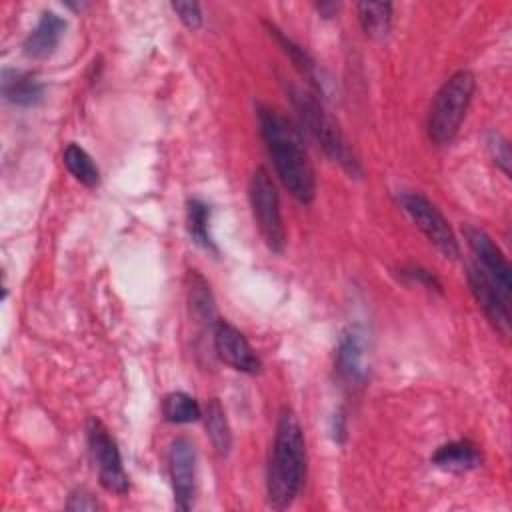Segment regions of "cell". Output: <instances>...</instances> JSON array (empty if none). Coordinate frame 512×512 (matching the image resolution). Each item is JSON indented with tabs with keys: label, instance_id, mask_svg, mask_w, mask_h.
<instances>
[{
	"label": "cell",
	"instance_id": "12",
	"mask_svg": "<svg viewBox=\"0 0 512 512\" xmlns=\"http://www.w3.org/2000/svg\"><path fill=\"white\" fill-rule=\"evenodd\" d=\"M334 370L346 386H362L368 376L364 336L356 328H346L338 340Z\"/></svg>",
	"mask_w": 512,
	"mask_h": 512
},
{
	"label": "cell",
	"instance_id": "24",
	"mask_svg": "<svg viewBox=\"0 0 512 512\" xmlns=\"http://www.w3.org/2000/svg\"><path fill=\"white\" fill-rule=\"evenodd\" d=\"M400 276L410 280V282H416L420 286H424L426 290H434V292H442V282L438 280V276L422 266H416V264H410V266H402L400 270Z\"/></svg>",
	"mask_w": 512,
	"mask_h": 512
},
{
	"label": "cell",
	"instance_id": "16",
	"mask_svg": "<svg viewBox=\"0 0 512 512\" xmlns=\"http://www.w3.org/2000/svg\"><path fill=\"white\" fill-rule=\"evenodd\" d=\"M430 460L434 466L442 470L464 472V470H474L482 464V452L470 440H452L438 446Z\"/></svg>",
	"mask_w": 512,
	"mask_h": 512
},
{
	"label": "cell",
	"instance_id": "23",
	"mask_svg": "<svg viewBox=\"0 0 512 512\" xmlns=\"http://www.w3.org/2000/svg\"><path fill=\"white\" fill-rule=\"evenodd\" d=\"M486 148H488L492 160L496 162V166L508 176L510 174V162H512L510 160V144H508V140L500 132L490 130L486 134Z\"/></svg>",
	"mask_w": 512,
	"mask_h": 512
},
{
	"label": "cell",
	"instance_id": "8",
	"mask_svg": "<svg viewBox=\"0 0 512 512\" xmlns=\"http://www.w3.org/2000/svg\"><path fill=\"white\" fill-rule=\"evenodd\" d=\"M196 462L198 452L188 436L172 440L168 450V470L172 480L174 502L178 510H190L196 498Z\"/></svg>",
	"mask_w": 512,
	"mask_h": 512
},
{
	"label": "cell",
	"instance_id": "27",
	"mask_svg": "<svg viewBox=\"0 0 512 512\" xmlns=\"http://www.w3.org/2000/svg\"><path fill=\"white\" fill-rule=\"evenodd\" d=\"M332 436L338 444H342L346 440V416H344V410H338L334 412V418H332Z\"/></svg>",
	"mask_w": 512,
	"mask_h": 512
},
{
	"label": "cell",
	"instance_id": "21",
	"mask_svg": "<svg viewBox=\"0 0 512 512\" xmlns=\"http://www.w3.org/2000/svg\"><path fill=\"white\" fill-rule=\"evenodd\" d=\"M162 416L172 424H190L204 416L198 400L186 392H170L162 400Z\"/></svg>",
	"mask_w": 512,
	"mask_h": 512
},
{
	"label": "cell",
	"instance_id": "7",
	"mask_svg": "<svg viewBox=\"0 0 512 512\" xmlns=\"http://www.w3.org/2000/svg\"><path fill=\"white\" fill-rule=\"evenodd\" d=\"M86 438H88L90 456L98 466V478L102 488L114 494H126L128 476L122 466L118 444L110 434V430L98 418H90L86 426Z\"/></svg>",
	"mask_w": 512,
	"mask_h": 512
},
{
	"label": "cell",
	"instance_id": "1",
	"mask_svg": "<svg viewBox=\"0 0 512 512\" xmlns=\"http://www.w3.org/2000/svg\"><path fill=\"white\" fill-rule=\"evenodd\" d=\"M256 118L284 188L300 204H310L316 196V178L300 128L270 106H258Z\"/></svg>",
	"mask_w": 512,
	"mask_h": 512
},
{
	"label": "cell",
	"instance_id": "25",
	"mask_svg": "<svg viewBox=\"0 0 512 512\" xmlns=\"http://www.w3.org/2000/svg\"><path fill=\"white\" fill-rule=\"evenodd\" d=\"M172 10L186 28L198 30L202 26V10L198 2H172Z\"/></svg>",
	"mask_w": 512,
	"mask_h": 512
},
{
	"label": "cell",
	"instance_id": "20",
	"mask_svg": "<svg viewBox=\"0 0 512 512\" xmlns=\"http://www.w3.org/2000/svg\"><path fill=\"white\" fill-rule=\"evenodd\" d=\"M186 228L190 238L204 250L218 252L210 236V206L198 198L186 202Z\"/></svg>",
	"mask_w": 512,
	"mask_h": 512
},
{
	"label": "cell",
	"instance_id": "19",
	"mask_svg": "<svg viewBox=\"0 0 512 512\" xmlns=\"http://www.w3.org/2000/svg\"><path fill=\"white\" fill-rule=\"evenodd\" d=\"M62 162L66 166V170L86 188H96L100 184V170L94 164L92 156L76 142L66 144L64 152H62Z\"/></svg>",
	"mask_w": 512,
	"mask_h": 512
},
{
	"label": "cell",
	"instance_id": "2",
	"mask_svg": "<svg viewBox=\"0 0 512 512\" xmlns=\"http://www.w3.org/2000/svg\"><path fill=\"white\" fill-rule=\"evenodd\" d=\"M306 476V442L298 416L284 406L278 414L266 472V496L272 508H286L298 496Z\"/></svg>",
	"mask_w": 512,
	"mask_h": 512
},
{
	"label": "cell",
	"instance_id": "13",
	"mask_svg": "<svg viewBox=\"0 0 512 512\" xmlns=\"http://www.w3.org/2000/svg\"><path fill=\"white\" fill-rule=\"evenodd\" d=\"M0 90L4 100L22 108L38 106L44 100V84L24 70L4 68L0 76Z\"/></svg>",
	"mask_w": 512,
	"mask_h": 512
},
{
	"label": "cell",
	"instance_id": "9",
	"mask_svg": "<svg viewBox=\"0 0 512 512\" xmlns=\"http://www.w3.org/2000/svg\"><path fill=\"white\" fill-rule=\"evenodd\" d=\"M462 234L466 238L468 248L472 250V254L478 260L476 266L500 288L502 294H506L510 298L512 270H510V264H508L506 256L502 254V250L482 228H478L474 224H464Z\"/></svg>",
	"mask_w": 512,
	"mask_h": 512
},
{
	"label": "cell",
	"instance_id": "15",
	"mask_svg": "<svg viewBox=\"0 0 512 512\" xmlns=\"http://www.w3.org/2000/svg\"><path fill=\"white\" fill-rule=\"evenodd\" d=\"M264 24H266L270 36L282 46L284 54L292 60V64L296 66V70L308 80V84H310L318 94H324V92H326V80L322 78V72H320L316 60H314L300 44H296L292 38H288L280 28H276V26L270 24V22H264Z\"/></svg>",
	"mask_w": 512,
	"mask_h": 512
},
{
	"label": "cell",
	"instance_id": "5",
	"mask_svg": "<svg viewBox=\"0 0 512 512\" xmlns=\"http://www.w3.org/2000/svg\"><path fill=\"white\" fill-rule=\"evenodd\" d=\"M248 200L256 226L272 252H282L286 244V230L280 212V198L266 168H256L248 180Z\"/></svg>",
	"mask_w": 512,
	"mask_h": 512
},
{
	"label": "cell",
	"instance_id": "18",
	"mask_svg": "<svg viewBox=\"0 0 512 512\" xmlns=\"http://www.w3.org/2000/svg\"><path fill=\"white\" fill-rule=\"evenodd\" d=\"M204 424H206V434L214 446V450L220 456H228L232 450V428L226 418V412L220 404V400L212 398L204 406Z\"/></svg>",
	"mask_w": 512,
	"mask_h": 512
},
{
	"label": "cell",
	"instance_id": "28",
	"mask_svg": "<svg viewBox=\"0 0 512 512\" xmlns=\"http://www.w3.org/2000/svg\"><path fill=\"white\" fill-rule=\"evenodd\" d=\"M340 8H342L340 2H320V4H316V10L322 18H334Z\"/></svg>",
	"mask_w": 512,
	"mask_h": 512
},
{
	"label": "cell",
	"instance_id": "14",
	"mask_svg": "<svg viewBox=\"0 0 512 512\" xmlns=\"http://www.w3.org/2000/svg\"><path fill=\"white\" fill-rule=\"evenodd\" d=\"M66 20L54 12H42L36 28L24 40V54L32 60H44L54 54L60 38L64 36Z\"/></svg>",
	"mask_w": 512,
	"mask_h": 512
},
{
	"label": "cell",
	"instance_id": "6",
	"mask_svg": "<svg viewBox=\"0 0 512 512\" xmlns=\"http://www.w3.org/2000/svg\"><path fill=\"white\" fill-rule=\"evenodd\" d=\"M398 202H400L402 210L410 216V220L428 238V242L444 258L460 256V246H458V240H456L448 220L424 194L414 192V190H404L398 194Z\"/></svg>",
	"mask_w": 512,
	"mask_h": 512
},
{
	"label": "cell",
	"instance_id": "22",
	"mask_svg": "<svg viewBox=\"0 0 512 512\" xmlns=\"http://www.w3.org/2000/svg\"><path fill=\"white\" fill-rule=\"evenodd\" d=\"M188 298H190V306L194 310V314L204 320V322H214L218 320L216 318V310H214V300H212V294H210V286L208 282L196 272V270H190L188 272Z\"/></svg>",
	"mask_w": 512,
	"mask_h": 512
},
{
	"label": "cell",
	"instance_id": "10",
	"mask_svg": "<svg viewBox=\"0 0 512 512\" xmlns=\"http://www.w3.org/2000/svg\"><path fill=\"white\" fill-rule=\"evenodd\" d=\"M212 328H214V350L224 364L244 374H256L262 370L260 356L254 352L250 342L244 338V334L236 326L218 318Z\"/></svg>",
	"mask_w": 512,
	"mask_h": 512
},
{
	"label": "cell",
	"instance_id": "4",
	"mask_svg": "<svg viewBox=\"0 0 512 512\" xmlns=\"http://www.w3.org/2000/svg\"><path fill=\"white\" fill-rule=\"evenodd\" d=\"M290 98L298 114L300 126L314 138V142L324 150V154L330 160L338 162L350 176H362L358 156L354 154L338 124L322 108V104L312 94L300 88H290Z\"/></svg>",
	"mask_w": 512,
	"mask_h": 512
},
{
	"label": "cell",
	"instance_id": "26",
	"mask_svg": "<svg viewBox=\"0 0 512 512\" xmlns=\"http://www.w3.org/2000/svg\"><path fill=\"white\" fill-rule=\"evenodd\" d=\"M66 508L68 510H98L102 506H100V502L88 490L78 488V490H74L70 494V498L66 502Z\"/></svg>",
	"mask_w": 512,
	"mask_h": 512
},
{
	"label": "cell",
	"instance_id": "3",
	"mask_svg": "<svg viewBox=\"0 0 512 512\" xmlns=\"http://www.w3.org/2000/svg\"><path fill=\"white\" fill-rule=\"evenodd\" d=\"M474 90L476 78L470 70H458L442 82L432 98L426 122L428 138L436 146H448L456 138L472 102Z\"/></svg>",
	"mask_w": 512,
	"mask_h": 512
},
{
	"label": "cell",
	"instance_id": "17",
	"mask_svg": "<svg viewBox=\"0 0 512 512\" xmlns=\"http://www.w3.org/2000/svg\"><path fill=\"white\" fill-rule=\"evenodd\" d=\"M356 10L360 26L368 38L382 40L388 36L394 20V6L390 2H360Z\"/></svg>",
	"mask_w": 512,
	"mask_h": 512
},
{
	"label": "cell",
	"instance_id": "11",
	"mask_svg": "<svg viewBox=\"0 0 512 512\" xmlns=\"http://www.w3.org/2000/svg\"><path fill=\"white\" fill-rule=\"evenodd\" d=\"M468 286L478 302L480 310L486 314L490 324L500 332L508 334L510 330V310H508V296L500 292V288L476 266L472 264L468 268Z\"/></svg>",
	"mask_w": 512,
	"mask_h": 512
}]
</instances>
